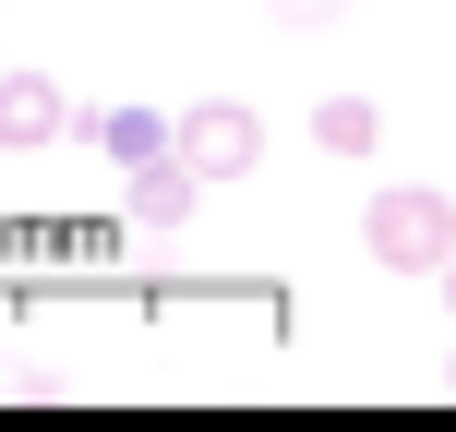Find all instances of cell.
<instances>
[{"mask_svg": "<svg viewBox=\"0 0 456 432\" xmlns=\"http://www.w3.org/2000/svg\"><path fill=\"white\" fill-rule=\"evenodd\" d=\"M361 252L385 276H444L456 265V192H433V181H385L361 205Z\"/></svg>", "mask_w": 456, "mask_h": 432, "instance_id": "obj_1", "label": "cell"}, {"mask_svg": "<svg viewBox=\"0 0 456 432\" xmlns=\"http://www.w3.org/2000/svg\"><path fill=\"white\" fill-rule=\"evenodd\" d=\"M181 157L205 168V181H252V168H265V109H240V96H192V109H181Z\"/></svg>", "mask_w": 456, "mask_h": 432, "instance_id": "obj_2", "label": "cell"}, {"mask_svg": "<svg viewBox=\"0 0 456 432\" xmlns=\"http://www.w3.org/2000/svg\"><path fill=\"white\" fill-rule=\"evenodd\" d=\"M85 133V109H72L61 72H0V157H37V144Z\"/></svg>", "mask_w": 456, "mask_h": 432, "instance_id": "obj_3", "label": "cell"}, {"mask_svg": "<svg viewBox=\"0 0 456 432\" xmlns=\"http://www.w3.org/2000/svg\"><path fill=\"white\" fill-rule=\"evenodd\" d=\"M192 205H205V168H192L181 144H168V157H144L133 181H120V216H133V228H168V240L192 228Z\"/></svg>", "mask_w": 456, "mask_h": 432, "instance_id": "obj_4", "label": "cell"}, {"mask_svg": "<svg viewBox=\"0 0 456 432\" xmlns=\"http://www.w3.org/2000/svg\"><path fill=\"white\" fill-rule=\"evenodd\" d=\"M313 144L348 157V168H372V157H385V109H372V96H324V109H313Z\"/></svg>", "mask_w": 456, "mask_h": 432, "instance_id": "obj_5", "label": "cell"}, {"mask_svg": "<svg viewBox=\"0 0 456 432\" xmlns=\"http://www.w3.org/2000/svg\"><path fill=\"white\" fill-rule=\"evenodd\" d=\"M85 144H109L120 168H144V157L181 144V120H157V109H85Z\"/></svg>", "mask_w": 456, "mask_h": 432, "instance_id": "obj_6", "label": "cell"}, {"mask_svg": "<svg viewBox=\"0 0 456 432\" xmlns=\"http://www.w3.org/2000/svg\"><path fill=\"white\" fill-rule=\"evenodd\" d=\"M276 12H289V24H337L348 0H276Z\"/></svg>", "mask_w": 456, "mask_h": 432, "instance_id": "obj_7", "label": "cell"}, {"mask_svg": "<svg viewBox=\"0 0 456 432\" xmlns=\"http://www.w3.org/2000/svg\"><path fill=\"white\" fill-rule=\"evenodd\" d=\"M444 313H456V265H444Z\"/></svg>", "mask_w": 456, "mask_h": 432, "instance_id": "obj_8", "label": "cell"}, {"mask_svg": "<svg viewBox=\"0 0 456 432\" xmlns=\"http://www.w3.org/2000/svg\"><path fill=\"white\" fill-rule=\"evenodd\" d=\"M444 396H456V361H444Z\"/></svg>", "mask_w": 456, "mask_h": 432, "instance_id": "obj_9", "label": "cell"}, {"mask_svg": "<svg viewBox=\"0 0 456 432\" xmlns=\"http://www.w3.org/2000/svg\"><path fill=\"white\" fill-rule=\"evenodd\" d=\"M0 72H12V61H0Z\"/></svg>", "mask_w": 456, "mask_h": 432, "instance_id": "obj_10", "label": "cell"}]
</instances>
